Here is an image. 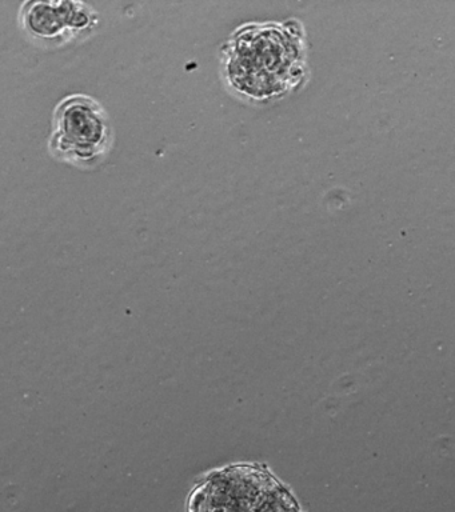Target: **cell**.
<instances>
[{
  "instance_id": "1",
  "label": "cell",
  "mask_w": 455,
  "mask_h": 512,
  "mask_svg": "<svg viewBox=\"0 0 455 512\" xmlns=\"http://www.w3.org/2000/svg\"><path fill=\"white\" fill-rule=\"evenodd\" d=\"M226 71L243 94L257 99L282 94L303 75L301 32L294 24L245 27L227 47Z\"/></svg>"
},
{
  "instance_id": "2",
  "label": "cell",
  "mask_w": 455,
  "mask_h": 512,
  "mask_svg": "<svg viewBox=\"0 0 455 512\" xmlns=\"http://www.w3.org/2000/svg\"><path fill=\"white\" fill-rule=\"evenodd\" d=\"M187 512H302L295 496L261 463L230 464L195 484Z\"/></svg>"
},
{
  "instance_id": "3",
  "label": "cell",
  "mask_w": 455,
  "mask_h": 512,
  "mask_svg": "<svg viewBox=\"0 0 455 512\" xmlns=\"http://www.w3.org/2000/svg\"><path fill=\"white\" fill-rule=\"evenodd\" d=\"M111 127L105 110L90 96L70 95L54 114L50 148L75 163H90L109 147Z\"/></svg>"
},
{
  "instance_id": "4",
  "label": "cell",
  "mask_w": 455,
  "mask_h": 512,
  "mask_svg": "<svg viewBox=\"0 0 455 512\" xmlns=\"http://www.w3.org/2000/svg\"><path fill=\"white\" fill-rule=\"evenodd\" d=\"M23 22L31 34L41 38H54L62 31L82 30L94 23L93 12L82 3H27L23 10Z\"/></svg>"
}]
</instances>
